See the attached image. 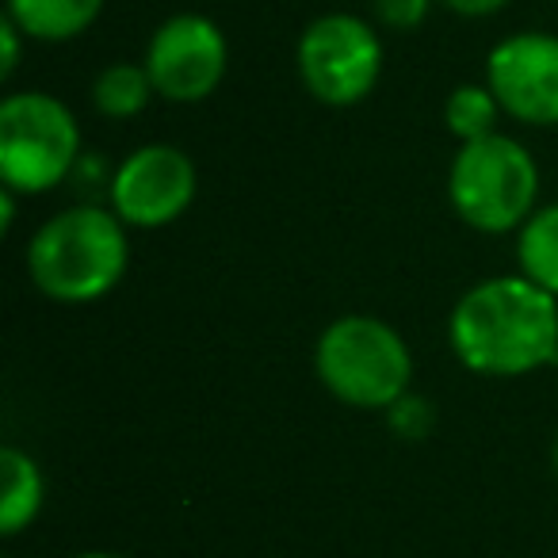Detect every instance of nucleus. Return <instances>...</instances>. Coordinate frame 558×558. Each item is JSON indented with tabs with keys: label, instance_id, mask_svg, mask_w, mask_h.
I'll return each mask as SVG.
<instances>
[{
	"label": "nucleus",
	"instance_id": "7",
	"mask_svg": "<svg viewBox=\"0 0 558 558\" xmlns=\"http://www.w3.org/2000/svg\"><path fill=\"white\" fill-rule=\"evenodd\" d=\"M146 70L157 96L169 104H203L230 70L222 27L203 12H177L146 43Z\"/></svg>",
	"mask_w": 558,
	"mask_h": 558
},
{
	"label": "nucleus",
	"instance_id": "14",
	"mask_svg": "<svg viewBox=\"0 0 558 558\" xmlns=\"http://www.w3.org/2000/svg\"><path fill=\"white\" fill-rule=\"evenodd\" d=\"M501 104L489 93V85H459L451 88L448 104H444V126L456 134L459 142H478L497 134V119H501Z\"/></svg>",
	"mask_w": 558,
	"mask_h": 558
},
{
	"label": "nucleus",
	"instance_id": "3",
	"mask_svg": "<svg viewBox=\"0 0 558 558\" xmlns=\"http://www.w3.org/2000/svg\"><path fill=\"white\" fill-rule=\"evenodd\" d=\"M314 372L337 402L387 413L398 398L410 395L413 352L390 322L344 314L322 329L314 344Z\"/></svg>",
	"mask_w": 558,
	"mask_h": 558
},
{
	"label": "nucleus",
	"instance_id": "10",
	"mask_svg": "<svg viewBox=\"0 0 558 558\" xmlns=\"http://www.w3.org/2000/svg\"><path fill=\"white\" fill-rule=\"evenodd\" d=\"M4 16L27 43H70L100 20L104 0H4Z\"/></svg>",
	"mask_w": 558,
	"mask_h": 558
},
{
	"label": "nucleus",
	"instance_id": "19",
	"mask_svg": "<svg viewBox=\"0 0 558 558\" xmlns=\"http://www.w3.org/2000/svg\"><path fill=\"white\" fill-rule=\"evenodd\" d=\"M444 9H451L456 16H466V20H486V16H497L501 9H509L512 0H440Z\"/></svg>",
	"mask_w": 558,
	"mask_h": 558
},
{
	"label": "nucleus",
	"instance_id": "1",
	"mask_svg": "<svg viewBox=\"0 0 558 558\" xmlns=\"http://www.w3.org/2000/svg\"><path fill=\"white\" fill-rule=\"evenodd\" d=\"M456 360L486 379H517L558 360V299L527 276H494L463 291L448 318Z\"/></svg>",
	"mask_w": 558,
	"mask_h": 558
},
{
	"label": "nucleus",
	"instance_id": "4",
	"mask_svg": "<svg viewBox=\"0 0 558 558\" xmlns=\"http://www.w3.org/2000/svg\"><path fill=\"white\" fill-rule=\"evenodd\" d=\"M451 210L478 233H512L532 218L539 199V165L509 134L459 146L448 169Z\"/></svg>",
	"mask_w": 558,
	"mask_h": 558
},
{
	"label": "nucleus",
	"instance_id": "22",
	"mask_svg": "<svg viewBox=\"0 0 558 558\" xmlns=\"http://www.w3.org/2000/svg\"><path fill=\"white\" fill-rule=\"evenodd\" d=\"M550 466H555V478H558V436H555V448H550Z\"/></svg>",
	"mask_w": 558,
	"mask_h": 558
},
{
	"label": "nucleus",
	"instance_id": "16",
	"mask_svg": "<svg viewBox=\"0 0 558 558\" xmlns=\"http://www.w3.org/2000/svg\"><path fill=\"white\" fill-rule=\"evenodd\" d=\"M387 421H390V428H395V436H402V440H425L436 428V410L425 398L405 395L387 410Z\"/></svg>",
	"mask_w": 558,
	"mask_h": 558
},
{
	"label": "nucleus",
	"instance_id": "21",
	"mask_svg": "<svg viewBox=\"0 0 558 558\" xmlns=\"http://www.w3.org/2000/svg\"><path fill=\"white\" fill-rule=\"evenodd\" d=\"M73 558H123V555H116V550H81Z\"/></svg>",
	"mask_w": 558,
	"mask_h": 558
},
{
	"label": "nucleus",
	"instance_id": "20",
	"mask_svg": "<svg viewBox=\"0 0 558 558\" xmlns=\"http://www.w3.org/2000/svg\"><path fill=\"white\" fill-rule=\"evenodd\" d=\"M16 199L20 192L16 187H0V233H12V226H16Z\"/></svg>",
	"mask_w": 558,
	"mask_h": 558
},
{
	"label": "nucleus",
	"instance_id": "17",
	"mask_svg": "<svg viewBox=\"0 0 558 558\" xmlns=\"http://www.w3.org/2000/svg\"><path fill=\"white\" fill-rule=\"evenodd\" d=\"M433 12V0H375V20L387 32H417Z\"/></svg>",
	"mask_w": 558,
	"mask_h": 558
},
{
	"label": "nucleus",
	"instance_id": "11",
	"mask_svg": "<svg viewBox=\"0 0 558 558\" xmlns=\"http://www.w3.org/2000/svg\"><path fill=\"white\" fill-rule=\"evenodd\" d=\"M0 535H20L39 520L43 501H47V478H43L39 463L27 456L24 448H0Z\"/></svg>",
	"mask_w": 558,
	"mask_h": 558
},
{
	"label": "nucleus",
	"instance_id": "5",
	"mask_svg": "<svg viewBox=\"0 0 558 558\" xmlns=\"http://www.w3.org/2000/svg\"><path fill=\"white\" fill-rule=\"evenodd\" d=\"M81 154L77 116L58 96L27 88L0 104V180L20 195L65 184Z\"/></svg>",
	"mask_w": 558,
	"mask_h": 558
},
{
	"label": "nucleus",
	"instance_id": "13",
	"mask_svg": "<svg viewBox=\"0 0 558 558\" xmlns=\"http://www.w3.org/2000/svg\"><path fill=\"white\" fill-rule=\"evenodd\" d=\"M154 96L157 88L149 81L146 62H111L93 81V108L104 119H119V123L142 116Z\"/></svg>",
	"mask_w": 558,
	"mask_h": 558
},
{
	"label": "nucleus",
	"instance_id": "18",
	"mask_svg": "<svg viewBox=\"0 0 558 558\" xmlns=\"http://www.w3.org/2000/svg\"><path fill=\"white\" fill-rule=\"evenodd\" d=\"M24 39H27V35L20 32V27L12 24L9 16L0 20V54H4V58H0V77H4V81L16 77L20 54H24Z\"/></svg>",
	"mask_w": 558,
	"mask_h": 558
},
{
	"label": "nucleus",
	"instance_id": "12",
	"mask_svg": "<svg viewBox=\"0 0 558 558\" xmlns=\"http://www.w3.org/2000/svg\"><path fill=\"white\" fill-rule=\"evenodd\" d=\"M517 264L520 276L558 299V203L535 207L517 230Z\"/></svg>",
	"mask_w": 558,
	"mask_h": 558
},
{
	"label": "nucleus",
	"instance_id": "6",
	"mask_svg": "<svg viewBox=\"0 0 558 558\" xmlns=\"http://www.w3.org/2000/svg\"><path fill=\"white\" fill-rule=\"evenodd\" d=\"M387 50L364 16L326 12L299 35L295 65L303 88L326 108H356L375 93Z\"/></svg>",
	"mask_w": 558,
	"mask_h": 558
},
{
	"label": "nucleus",
	"instance_id": "2",
	"mask_svg": "<svg viewBox=\"0 0 558 558\" xmlns=\"http://www.w3.org/2000/svg\"><path fill=\"white\" fill-rule=\"evenodd\" d=\"M131 264L123 218L104 203H73L50 215L27 245L32 283L54 303H96L119 288Z\"/></svg>",
	"mask_w": 558,
	"mask_h": 558
},
{
	"label": "nucleus",
	"instance_id": "9",
	"mask_svg": "<svg viewBox=\"0 0 558 558\" xmlns=\"http://www.w3.org/2000/svg\"><path fill=\"white\" fill-rule=\"evenodd\" d=\"M486 85L501 111L524 126H558V35L520 32L486 58Z\"/></svg>",
	"mask_w": 558,
	"mask_h": 558
},
{
	"label": "nucleus",
	"instance_id": "15",
	"mask_svg": "<svg viewBox=\"0 0 558 558\" xmlns=\"http://www.w3.org/2000/svg\"><path fill=\"white\" fill-rule=\"evenodd\" d=\"M111 180H116V165H111L108 157L104 154H81L65 184H73V192L81 195V203H96V195L108 199Z\"/></svg>",
	"mask_w": 558,
	"mask_h": 558
},
{
	"label": "nucleus",
	"instance_id": "8",
	"mask_svg": "<svg viewBox=\"0 0 558 558\" xmlns=\"http://www.w3.org/2000/svg\"><path fill=\"white\" fill-rule=\"evenodd\" d=\"M195 187H199V172L192 157L169 142H149L116 165L108 207L123 218L126 230H161L184 218Z\"/></svg>",
	"mask_w": 558,
	"mask_h": 558
}]
</instances>
